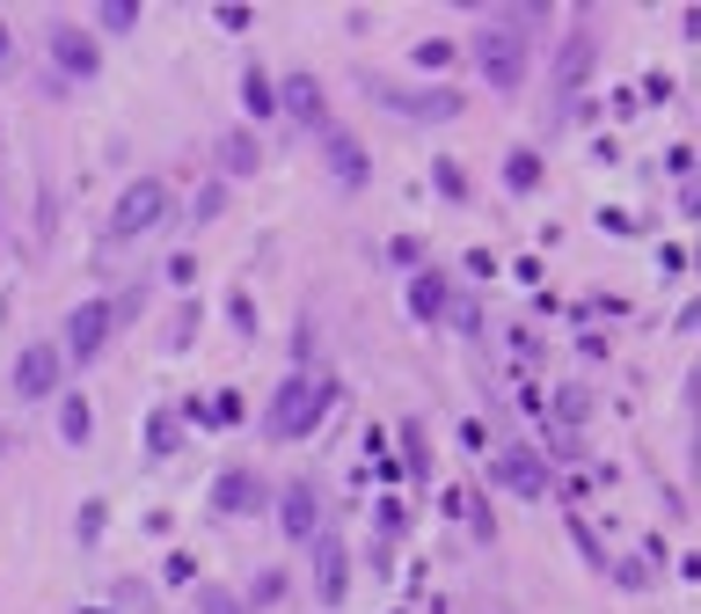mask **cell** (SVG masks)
Returning <instances> with one entry per match:
<instances>
[{
	"instance_id": "cell-1",
	"label": "cell",
	"mask_w": 701,
	"mask_h": 614,
	"mask_svg": "<svg viewBox=\"0 0 701 614\" xmlns=\"http://www.w3.org/2000/svg\"><path fill=\"white\" fill-rule=\"evenodd\" d=\"M548 8H497L483 29H475V67H483V81L497 88V96H519L527 88V59H533V29Z\"/></svg>"
},
{
	"instance_id": "cell-2",
	"label": "cell",
	"mask_w": 701,
	"mask_h": 614,
	"mask_svg": "<svg viewBox=\"0 0 701 614\" xmlns=\"http://www.w3.org/2000/svg\"><path fill=\"white\" fill-rule=\"evenodd\" d=\"M329 402H337V381L329 373H292L286 388H278V402H270V418H264V432L278 446H292V440H307L322 418H329Z\"/></svg>"
},
{
	"instance_id": "cell-3",
	"label": "cell",
	"mask_w": 701,
	"mask_h": 614,
	"mask_svg": "<svg viewBox=\"0 0 701 614\" xmlns=\"http://www.w3.org/2000/svg\"><path fill=\"white\" fill-rule=\"evenodd\" d=\"M161 220H169V183H161V176H140V183H124L118 205H110V220H102V249L140 242V234H154Z\"/></svg>"
},
{
	"instance_id": "cell-4",
	"label": "cell",
	"mask_w": 701,
	"mask_h": 614,
	"mask_svg": "<svg viewBox=\"0 0 701 614\" xmlns=\"http://www.w3.org/2000/svg\"><path fill=\"white\" fill-rule=\"evenodd\" d=\"M110 329H118V308H110V300H81V308L67 315L59 359H73V366H88V359H102V345H110Z\"/></svg>"
},
{
	"instance_id": "cell-5",
	"label": "cell",
	"mask_w": 701,
	"mask_h": 614,
	"mask_svg": "<svg viewBox=\"0 0 701 614\" xmlns=\"http://www.w3.org/2000/svg\"><path fill=\"white\" fill-rule=\"evenodd\" d=\"M592 51H600V29H592V23H578L570 37H563V51H556V118L578 103L584 74H592Z\"/></svg>"
},
{
	"instance_id": "cell-6",
	"label": "cell",
	"mask_w": 701,
	"mask_h": 614,
	"mask_svg": "<svg viewBox=\"0 0 701 614\" xmlns=\"http://www.w3.org/2000/svg\"><path fill=\"white\" fill-rule=\"evenodd\" d=\"M365 96L380 103V110H395V118H454V110H460V96H454V88H432V96H410L402 81H387V74H373V81H365Z\"/></svg>"
},
{
	"instance_id": "cell-7",
	"label": "cell",
	"mask_w": 701,
	"mask_h": 614,
	"mask_svg": "<svg viewBox=\"0 0 701 614\" xmlns=\"http://www.w3.org/2000/svg\"><path fill=\"white\" fill-rule=\"evenodd\" d=\"M490 475H497L505 491H519V497H548V483H556V475H548V461H541L533 446H505V454L490 461Z\"/></svg>"
},
{
	"instance_id": "cell-8",
	"label": "cell",
	"mask_w": 701,
	"mask_h": 614,
	"mask_svg": "<svg viewBox=\"0 0 701 614\" xmlns=\"http://www.w3.org/2000/svg\"><path fill=\"white\" fill-rule=\"evenodd\" d=\"M59 373H67L59 345H29L23 359H15V395H23V402H45V395L59 388Z\"/></svg>"
},
{
	"instance_id": "cell-9",
	"label": "cell",
	"mask_w": 701,
	"mask_h": 614,
	"mask_svg": "<svg viewBox=\"0 0 701 614\" xmlns=\"http://www.w3.org/2000/svg\"><path fill=\"white\" fill-rule=\"evenodd\" d=\"M51 59L67 67L73 81H96V67H102V51H96V37L81 23H51Z\"/></svg>"
},
{
	"instance_id": "cell-10",
	"label": "cell",
	"mask_w": 701,
	"mask_h": 614,
	"mask_svg": "<svg viewBox=\"0 0 701 614\" xmlns=\"http://www.w3.org/2000/svg\"><path fill=\"white\" fill-rule=\"evenodd\" d=\"M322 161H329V176H337L343 191H365V176H373V161H365V147L351 140V132H322Z\"/></svg>"
},
{
	"instance_id": "cell-11",
	"label": "cell",
	"mask_w": 701,
	"mask_h": 614,
	"mask_svg": "<svg viewBox=\"0 0 701 614\" xmlns=\"http://www.w3.org/2000/svg\"><path fill=\"white\" fill-rule=\"evenodd\" d=\"M213 505H219V513H264V505H270L264 475H256V468H227V475L213 483Z\"/></svg>"
},
{
	"instance_id": "cell-12",
	"label": "cell",
	"mask_w": 701,
	"mask_h": 614,
	"mask_svg": "<svg viewBox=\"0 0 701 614\" xmlns=\"http://www.w3.org/2000/svg\"><path fill=\"white\" fill-rule=\"evenodd\" d=\"M343 586H351V549H343L337 534H322V541H315V592L329 600V607H337Z\"/></svg>"
},
{
	"instance_id": "cell-13",
	"label": "cell",
	"mask_w": 701,
	"mask_h": 614,
	"mask_svg": "<svg viewBox=\"0 0 701 614\" xmlns=\"http://www.w3.org/2000/svg\"><path fill=\"white\" fill-rule=\"evenodd\" d=\"M278 103H286V110H292L300 124H315V132H329V103H322V81H315V74H292V81H286V96H278Z\"/></svg>"
},
{
	"instance_id": "cell-14",
	"label": "cell",
	"mask_w": 701,
	"mask_h": 614,
	"mask_svg": "<svg viewBox=\"0 0 701 614\" xmlns=\"http://www.w3.org/2000/svg\"><path fill=\"white\" fill-rule=\"evenodd\" d=\"M278 519H286L292 541H307V534H315V519H322L315 491H307V483H286V505H278Z\"/></svg>"
},
{
	"instance_id": "cell-15",
	"label": "cell",
	"mask_w": 701,
	"mask_h": 614,
	"mask_svg": "<svg viewBox=\"0 0 701 614\" xmlns=\"http://www.w3.org/2000/svg\"><path fill=\"white\" fill-rule=\"evenodd\" d=\"M219 161H227V176H242V169H256L264 154H256V140H249V132H227V140H219Z\"/></svg>"
},
{
	"instance_id": "cell-16",
	"label": "cell",
	"mask_w": 701,
	"mask_h": 614,
	"mask_svg": "<svg viewBox=\"0 0 701 614\" xmlns=\"http://www.w3.org/2000/svg\"><path fill=\"white\" fill-rule=\"evenodd\" d=\"M505 183H511V191H541V154L519 147V154L505 161Z\"/></svg>"
},
{
	"instance_id": "cell-17",
	"label": "cell",
	"mask_w": 701,
	"mask_h": 614,
	"mask_svg": "<svg viewBox=\"0 0 701 614\" xmlns=\"http://www.w3.org/2000/svg\"><path fill=\"white\" fill-rule=\"evenodd\" d=\"M59 432H67L73 446L88 440V402H81V395H67V402H59Z\"/></svg>"
},
{
	"instance_id": "cell-18",
	"label": "cell",
	"mask_w": 701,
	"mask_h": 614,
	"mask_svg": "<svg viewBox=\"0 0 701 614\" xmlns=\"http://www.w3.org/2000/svg\"><path fill=\"white\" fill-rule=\"evenodd\" d=\"M96 23H102V29H132V23H140V0H102Z\"/></svg>"
},
{
	"instance_id": "cell-19",
	"label": "cell",
	"mask_w": 701,
	"mask_h": 614,
	"mask_svg": "<svg viewBox=\"0 0 701 614\" xmlns=\"http://www.w3.org/2000/svg\"><path fill=\"white\" fill-rule=\"evenodd\" d=\"M242 96H249V110H256V118H264V110H278V88H270V81L256 74V67H249V81H242Z\"/></svg>"
},
{
	"instance_id": "cell-20",
	"label": "cell",
	"mask_w": 701,
	"mask_h": 614,
	"mask_svg": "<svg viewBox=\"0 0 701 614\" xmlns=\"http://www.w3.org/2000/svg\"><path fill=\"white\" fill-rule=\"evenodd\" d=\"M410 308H416V315H438V308H446V286H438V278H416V286H410Z\"/></svg>"
},
{
	"instance_id": "cell-21",
	"label": "cell",
	"mask_w": 701,
	"mask_h": 614,
	"mask_svg": "<svg viewBox=\"0 0 701 614\" xmlns=\"http://www.w3.org/2000/svg\"><path fill=\"white\" fill-rule=\"evenodd\" d=\"M402 440H410V475H416V483H424V475H432V454H424V432H416V424H402Z\"/></svg>"
},
{
	"instance_id": "cell-22",
	"label": "cell",
	"mask_w": 701,
	"mask_h": 614,
	"mask_svg": "<svg viewBox=\"0 0 701 614\" xmlns=\"http://www.w3.org/2000/svg\"><path fill=\"white\" fill-rule=\"evenodd\" d=\"M146 446H154V454H169V446H176V410H154V440H146Z\"/></svg>"
},
{
	"instance_id": "cell-23",
	"label": "cell",
	"mask_w": 701,
	"mask_h": 614,
	"mask_svg": "<svg viewBox=\"0 0 701 614\" xmlns=\"http://www.w3.org/2000/svg\"><path fill=\"white\" fill-rule=\"evenodd\" d=\"M234 329H242V337H256V300H249V293H234Z\"/></svg>"
},
{
	"instance_id": "cell-24",
	"label": "cell",
	"mask_w": 701,
	"mask_h": 614,
	"mask_svg": "<svg viewBox=\"0 0 701 614\" xmlns=\"http://www.w3.org/2000/svg\"><path fill=\"white\" fill-rule=\"evenodd\" d=\"M438 191H446V197H468V183H460L454 161H438Z\"/></svg>"
},
{
	"instance_id": "cell-25",
	"label": "cell",
	"mask_w": 701,
	"mask_h": 614,
	"mask_svg": "<svg viewBox=\"0 0 701 614\" xmlns=\"http://www.w3.org/2000/svg\"><path fill=\"white\" fill-rule=\"evenodd\" d=\"M205 614H242V600H234V592H219V586H213V592H205Z\"/></svg>"
},
{
	"instance_id": "cell-26",
	"label": "cell",
	"mask_w": 701,
	"mask_h": 614,
	"mask_svg": "<svg viewBox=\"0 0 701 614\" xmlns=\"http://www.w3.org/2000/svg\"><path fill=\"white\" fill-rule=\"evenodd\" d=\"M0 67H8V23H0Z\"/></svg>"
}]
</instances>
